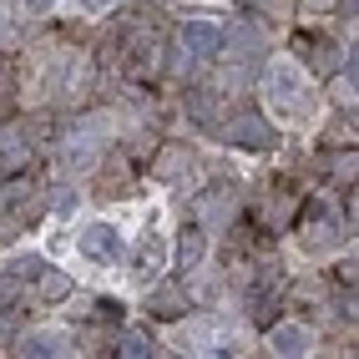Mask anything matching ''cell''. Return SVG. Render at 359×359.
<instances>
[{
    "mask_svg": "<svg viewBox=\"0 0 359 359\" xmlns=\"http://www.w3.org/2000/svg\"><path fill=\"white\" fill-rule=\"evenodd\" d=\"M97 319L102 324H116V319H122V304H116V299H97Z\"/></svg>",
    "mask_w": 359,
    "mask_h": 359,
    "instance_id": "obj_15",
    "label": "cell"
},
{
    "mask_svg": "<svg viewBox=\"0 0 359 359\" xmlns=\"http://www.w3.org/2000/svg\"><path fill=\"white\" fill-rule=\"evenodd\" d=\"M15 299V273H0V309H11Z\"/></svg>",
    "mask_w": 359,
    "mask_h": 359,
    "instance_id": "obj_16",
    "label": "cell"
},
{
    "mask_svg": "<svg viewBox=\"0 0 359 359\" xmlns=\"http://www.w3.org/2000/svg\"><path fill=\"white\" fill-rule=\"evenodd\" d=\"M36 278H41V299H51V304H56V299H71V278H66L61 269H41Z\"/></svg>",
    "mask_w": 359,
    "mask_h": 359,
    "instance_id": "obj_8",
    "label": "cell"
},
{
    "mask_svg": "<svg viewBox=\"0 0 359 359\" xmlns=\"http://www.w3.org/2000/svg\"><path fill=\"white\" fill-rule=\"evenodd\" d=\"M203 253H208V243H203V233H198V228H187V233H182V243H177V263H182L187 273H193L198 263H203Z\"/></svg>",
    "mask_w": 359,
    "mask_h": 359,
    "instance_id": "obj_7",
    "label": "cell"
},
{
    "mask_svg": "<svg viewBox=\"0 0 359 359\" xmlns=\"http://www.w3.org/2000/svg\"><path fill=\"white\" fill-rule=\"evenodd\" d=\"M182 167H193V157H187V147H177V152H167V162L157 167V177H177Z\"/></svg>",
    "mask_w": 359,
    "mask_h": 359,
    "instance_id": "obj_13",
    "label": "cell"
},
{
    "mask_svg": "<svg viewBox=\"0 0 359 359\" xmlns=\"http://www.w3.org/2000/svg\"><path fill=\"white\" fill-rule=\"evenodd\" d=\"M20 354H61V339L56 334H26V339H20Z\"/></svg>",
    "mask_w": 359,
    "mask_h": 359,
    "instance_id": "obj_10",
    "label": "cell"
},
{
    "mask_svg": "<svg viewBox=\"0 0 359 359\" xmlns=\"http://www.w3.org/2000/svg\"><path fill=\"white\" fill-rule=\"evenodd\" d=\"M116 354H157V339H152V334H142V329H127Z\"/></svg>",
    "mask_w": 359,
    "mask_h": 359,
    "instance_id": "obj_11",
    "label": "cell"
},
{
    "mask_svg": "<svg viewBox=\"0 0 359 359\" xmlns=\"http://www.w3.org/2000/svg\"><path fill=\"white\" fill-rule=\"evenodd\" d=\"M41 269H46V263H41L36 253H26V258H15V263H11V273H15V278H36Z\"/></svg>",
    "mask_w": 359,
    "mask_h": 359,
    "instance_id": "obj_14",
    "label": "cell"
},
{
    "mask_svg": "<svg viewBox=\"0 0 359 359\" xmlns=\"http://www.w3.org/2000/svg\"><path fill=\"white\" fill-rule=\"evenodd\" d=\"M81 253L91 263H116V258H122V233H116L111 223H91L81 233Z\"/></svg>",
    "mask_w": 359,
    "mask_h": 359,
    "instance_id": "obj_3",
    "label": "cell"
},
{
    "mask_svg": "<svg viewBox=\"0 0 359 359\" xmlns=\"http://www.w3.org/2000/svg\"><path fill=\"white\" fill-rule=\"evenodd\" d=\"M147 309H152L157 319H177L182 309H187V294H182V289H172V283H167V289H152V294H147Z\"/></svg>",
    "mask_w": 359,
    "mask_h": 359,
    "instance_id": "obj_4",
    "label": "cell"
},
{
    "mask_svg": "<svg viewBox=\"0 0 359 359\" xmlns=\"http://www.w3.org/2000/svg\"><path fill=\"white\" fill-rule=\"evenodd\" d=\"M81 6H86V11H102V6H111V0H81Z\"/></svg>",
    "mask_w": 359,
    "mask_h": 359,
    "instance_id": "obj_18",
    "label": "cell"
},
{
    "mask_svg": "<svg viewBox=\"0 0 359 359\" xmlns=\"http://www.w3.org/2000/svg\"><path fill=\"white\" fill-rule=\"evenodd\" d=\"M56 0H26V11H51Z\"/></svg>",
    "mask_w": 359,
    "mask_h": 359,
    "instance_id": "obj_17",
    "label": "cell"
},
{
    "mask_svg": "<svg viewBox=\"0 0 359 359\" xmlns=\"http://www.w3.org/2000/svg\"><path fill=\"white\" fill-rule=\"evenodd\" d=\"M223 137L233 142V147H243V152H269L273 142H278V132L263 122L258 111H243V116H233V122L223 127Z\"/></svg>",
    "mask_w": 359,
    "mask_h": 359,
    "instance_id": "obj_1",
    "label": "cell"
},
{
    "mask_svg": "<svg viewBox=\"0 0 359 359\" xmlns=\"http://www.w3.org/2000/svg\"><path fill=\"white\" fill-rule=\"evenodd\" d=\"M278 354H304L309 349V329H299V324H283V329H273V339H269Z\"/></svg>",
    "mask_w": 359,
    "mask_h": 359,
    "instance_id": "obj_6",
    "label": "cell"
},
{
    "mask_svg": "<svg viewBox=\"0 0 359 359\" xmlns=\"http://www.w3.org/2000/svg\"><path fill=\"white\" fill-rule=\"evenodd\" d=\"M223 46H228V36H223V26H212V20H187L182 26V51L187 56L212 61V56H223Z\"/></svg>",
    "mask_w": 359,
    "mask_h": 359,
    "instance_id": "obj_2",
    "label": "cell"
},
{
    "mask_svg": "<svg viewBox=\"0 0 359 359\" xmlns=\"http://www.w3.org/2000/svg\"><path fill=\"white\" fill-rule=\"evenodd\" d=\"M157 269H162V238L147 233L142 238V253H137V278L147 283V278H157Z\"/></svg>",
    "mask_w": 359,
    "mask_h": 359,
    "instance_id": "obj_5",
    "label": "cell"
},
{
    "mask_svg": "<svg viewBox=\"0 0 359 359\" xmlns=\"http://www.w3.org/2000/svg\"><path fill=\"white\" fill-rule=\"evenodd\" d=\"M187 107H193V116H198L203 127H212V107H218V102H212L208 91H193V97H187Z\"/></svg>",
    "mask_w": 359,
    "mask_h": 359,
    "instance_id": "obj_12",
    "label": "cell"
},
{
    "mask_svg": "<svg viewBox=\"0 0 359 359\" xmlns=\"http://www.w3.org/2000/svg\"><path fill=\"white\" fill-rule=\"evenodd\" d=\"M228 212H233V182H218V193L203 203V218L218 223V218H228Z\"/></svg>",
    "mask_w": 359,
    "mask_h": 359,
    "instance_id": "obj_9",
    "label": "cell"
}]
</instances>
